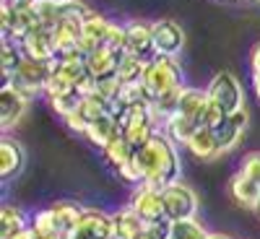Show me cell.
Returning <instances> with one entry per match:
<instances>
[{
  "label": "cell",
  "instance_id": "cell-24",
  "mask_svg": "<svg viewBox=\"0 0 260 239\" xmlns=\"http://www.w3.org/2000/svg\"><path fill=\"white\" fill-rule=\"evenodd\" d=\"M201 127L198 120H192V117H185V115H172L167 122H164V133L175 141V143H182L187 146V141L195 135V130Z\"/></svg>",
  "mask_w": 260,
  "mask_h": 239
},
{
  "label": "cell",
  "instance_id": "cell-39",
  "mask_svg": "<svg viewBox=\"0 0 260 239\" xmlns=\"http://www.w3.org/2000/svg\"><path fill=\"white\" fill-rule=\"evenodd\" d=\"M52 3H68V0H52Z\"/></svg>",
  "mask_w": 260,
  "mask_h": 239
},
{
  "label": "cell",
  "instance_id": "cell-31",
  "mask_svg": "<svg viewBox=\"0 0 260 239\" xmlns=\"http://www.w3.org/2000/svg\"><path fill=\"white\" fill-rule=\"evenodd\" d=\"M224 120H226V112H224V110H221V107L216 104L213 99H208V101H206V107H203V112H201V125H203V127L216 130Z\"/></svg>",
  "mask_w": 260,
  "mask_h": 239
},
{
  "label": "cell",
  "instance_id": "cell-26",
  "mask_svg": "<svg viewBox=\"0 0 260 239\" xmlns=\"http://www.w3.org/2000/svg\"><path fill=\"white\" fill-rule=\"evenodd\" d=\"M24 57H26V55H24V50H21L18 42L3 37V47H0V68H3L6 78H11V76L16 73V68L24 62Z\"/></svg>",
  "mask_w": 260,
  "mask_h": 239
},
{
  "label": "cell",
  "instance_id": "cell-27",
  "mask_svg": "<svg viewBox=\"0 0 260 239\" xmlns=\"http://www.w3.org/2000/svg\"><path fill=\"white\" fill-rule=\"evenodd\" d=\"M102 151H104V159L110 161L115 169H120V166L130 164V161L136 159V154H138V151L125 141V135H122V138H117V141H112L110 146H104Z\"/></svg>",
  "mask_w": 260,
  "mask_h": 239
},
{
  "label": "cell",
  "instance_id": "cell-25",
  "mask_svg": "<svg viewBox=\"0 0 260 239\" xmlns=\"http://www.w3.org/2000/svg\"><path fill=\"white\" fill-rule=\"evenodd\" d=\"M26 229H29V224H26L24 211L16 206H3V211H0V239H11Z\"/></svg>",
  "mask_w": 260,
  "mask_h": 239
},
{
  "label": "cell",
  "instance_id": "cell-32",
  "mask_svg": "<svg viewBox=\"0 0 260 239\" xmlns=\"http://www.w3.org/2000/svg\"><path fill=\"white\" fill-rule=\"evenodd\" d=\"M104 45H107V47H112V50L125 52V47H127V31H125V26H122V24H115V21H112L110 29H107Z\"/></svg>",
  "mask_w": 260,
  "mask_h": 239
},
{
  "label": "cell",
  "instance_id": "cell-11",
  "mask_svg": "<svg viewBox=\"0 0 260 239\" xmlns=\"http://www.w3.org/2000/svg\"><path fill=\"white\" fill-rule=\"evenodd\" d=\"M52 39H55V60L83 57V52H81V24L78 21H60L52 29Z\"/></svg>",
  "mask_w": 260,
  "mask_h": 239
},
{
  "label": "cell",
  "instance_id": "cell-3",
  "mask_svg": "<svg viewBox=\"0 0 260 239\" xmlns=\"http://www.w3.org/2000/svg\"><path fill=\"white\" fill-rule=\"evenodd\" d=\"M120 125H122L125 141L133 146L136 151H141L151 138L159 133V130H156L159 122H156L154 112H151V107H127V112L122 115Z\"/></svg>",
  "mask_w": 260,
  "mask_h": 239
},
{
  "label": "cell",
  "instance_id": "cell-37",
  "mask_svg": "<svg viewBox=\"0 0 260 239\" xmlns=\"http://www.w3.org/2000/svg\"><path fill=\"white\" fill-rule=\"evenodd\" d=\"M208 239H232V236H226V234H208Z\"/></svg>",
  "mask_w": 260,
  "mask_h": 239
},
{
  "label": "cell",
  "instance_id": "cell-30",
  "mask_svg": "<svg viewBox=\"0 0 260 239\" xmlns=\"http://www.w3.org/2000/svg\"><path fill=\"white\" fill-rule=\"evenodd\" d=\"M169 239H208V231H206L198 221H195V219H187V221H172Z\"/></svg>",
  "mask_w": 260,
  "mask_h": 239
},
{
  "label": "cell",
  "instance_id": "cell-34",
  "mask_svg": "<svg viewBox=\"0 0 260 239\" xmlns=\"http://www.w3.org/2000/svg\"><path fill=\"white\" fill-rule=\"evenodd\" d=\"M117 175H120V180H125V182H143L141 172H138V166H136V159L130 161V164H125V166H120Z\"/></svg>",
  "mask_w": 260,
  "mask_h": 239
},
{
  "label": "cell",
  "instance_id": "cell-29",
  "mask_svg": "<svg viewBox=\"0 0 260 239\" xmlns=\"http://www.w3.org/2000/svg\"><path fill=\"white\" fill-rule=\"evenodd\" d=\"M83 101V94L81 91H68V94H60V96H52L50 99V107L57 117H71L73 112H78V107Z\"/></svg>",
  "mask_w": 260,
  "mask_h": 239
},
{
  "label": "cell",
  "instance_id": "cell-2",
  "mask_svg": "<svg viewBox=\"0 0 260 239\" xmlns=\"http://www.w3.org/2000/svg\"><path fill=\"white\" fill-rule=\"evenodd\" d=\"M182 78L185 73H182V65L177 62V57H167V55H154L146 62V71H143V83L154 99L167 91L182 89L185 86Z\"/></svg>",
  "mask_w": 260,
  "mask_h": 239
},
{
  "label": "cell",
  "instance_id": "cell-18",
  "mask_svg": "<svg viewBox=\"0 0 260 239\" xmlns=\"http://www.w3.org/2000/svg\"><path fill=\"white\" fill-rule=\"evenodd\" d=\"M187 151L195 156V159H203V161H213L219 159L224 151H221V143H219V135H216V130L211 127H198L195 130V135L187 141Z\"/></svg>",
  "mask_w": 260,
  "mask_h": 239
},
{
  "label": "cell",
  "instance_id": "cell-9",
  "mask_svg": "<svg viewBox=\"0 0 260 239\" xmlns=\"http://www.w3.org/2000/svg\"><path fill=\"white\" fill-rule=\"evenodd\" d=\"M37 216L45 219L57 234H62L65 239H68L73 234V229L78 226V221H81L83 208L76 206V203H68V200H60V203H55V206H50L45 211H37Z\"/></svg>",
  "mask_w": 260,
  "mask_h": 239
},
{
  "label": "cell",
  "instance_id": "cell-15",
  "mask_svg": "<svg viewBox=\"0 0 260 239\" xmlns=\"http://www.w3.org/2000/svg\"><path fill=\"white\" fill-rule=\"evenodd\" d=\"M122 57H125V52L104 45V47L94 50L91 55H86L83 60H86V71H89L94 78H107V76H117Z\"/></svg>",
  "mask_w": 260,
  "mask_h": 239
},
{
  "label": "cell",
  "instance_id": "cell-19",
  "mask_svg": "<svg viewBox=\"0 0 260 239\" xmlns=\"http://www.w3.org/2000/svg\"><path fill=\"white\" fill-rule=\"evenodd\" d=\"M229 192H232V198L234 203H240L242 208H257L260 203V185L255 180H250L247 175H242V172H237L232 185H229Z\"/></svg>",
  "mask_w": 260,
  "mask_h": 239
},
{
  "label": "cell",
  "instance_id": "cell-14",
  "mask_svg": "<svg viewBox=\"0 0 260 239\" xmlns=\"http://www.w3.org/2000/svg\"><path fill=\"white\" fill-rule=\"evenodd\" d=\"M127 31V55H136L143 60L154 57V24H143V21H130L125 26Z\"/></svg>",
  "mask_w": 260,
  "mask_h": 239
},
{
  "label": "cell",
  "instance_id": "cell-21",
  "mask_svg": "<svg viewBox=\"0 0 260 239\" xmlns=\"http://www.w3.org/2000/svg\"><path fill=\"white\" fill-rule=\"evenodd\" d=\"M112 216H115V234H117V239H138L146 231V221L130 206L117 211V213H112Z\"/></svg>",
  "mask_w": 260,
  "mask_h": 239
},
{
  "label": "cell",
  "instance_id": "cell-7",
  "mask_svg": "<svg viewBox=\"0 0 260 239\" xmlns=\"http://www.w3.org/2000/svg\"><path fill=\"white\" fill-rule=\"evenodd\" d=\"M68 239H117L115 234V216L102 213L94 208H83L78 226Z\"/></svg>",
  "mask_w": 260,
  "mask_h": 239
},
{
  "label": "cell",
  "instance_id": "cell-12",
  "mask_svg": "<svg viewBox=\"0 0 260 239\" xmlns=\"http://www.w3.org/2000/svg\"><path fill=\"white\" fill-rule=\"evenodd\" d=\"M29 99L24 91H18L13 83H6L3 89H0V127L3 130H11L21 115L26 112V107H29Z\"/></svg>",
  "mask_w": 260,
  "mask_h": 239
},
{
  "label": "cell",
  "instance_id": "cell-38",
  "mask_svg": "<svg viewBox=\"0 0 260 239\" xmlns=\"http://www.w3.org/2000/svg\"><path fill=\"white\" fill-rule=\"evenodd\" d=\"M252 86H255V96L260 99V78H255V83H252Z\"/></svg>",
  "mask_w": 260,
  "mask_h": 239
},
{
  "label": "cell",
  "instance_id": "cell-40",
  "mask_svg": "<svg viewBox=\"0 0 260 239\" xmlns=\"http://www.w3.org/2000/svg\"><path fill=\"white\" fill-rule=\"evenodd\" d=\"M255 211H257V213H260V203H257V208H255Z\"/></svg>",
  "mask_w": 260,
  "mask_h": 239
},
{
  "label": "cell",
  "instance_id": "cell-33",
  "mask_svg": "<svg viewBox=\"0 0 260 239\" xmlns=\"http://www.w3.org/2000/svg\"><path fill=\"white\" fill-rule=\"evenodd\" d=\"M240 172L260 185V151H255V154H247V156L242 159V169H240Z\"/></svg>",
  "mask_w": 260,
  "mask_h": 239
},
{
  "label": "cell",
  "instance_id": "cell-16",
  "mask_svg": "<svg viewBox=\"0 0 260 239\" xmlns=\"http://www.w3.org/2000/svg\"><path fill=\"white\" fill-rule=\"evenodd\" d=\"M112 21L110 18H104L99 13H89V18L81 24V52L83 57L86 55H91L94 50L104 47V39H107V29H110Z\"/></svg>",
  "mask_w": 260,
  "mask_h": 239
},
{
  "label": "cell",
  "instance_id": "cell-5",
  "mask_svg": "<svg viewBox=\"0 0 260 239\" xmlns=\"http://www.w3.org/2000/svg\"><path fill=\"white\" fill-rule=\"evenodd\" d=\"M164 195V216L169 221H187L198 213V195L185 182H172L161 187Z\"/></svg>",
  "mask_w": 260,
  "mask_h": 239
},
{
  "label": "cell",
  "instance_id": "cell-13",
  "mask_svg": "<svg viewBox=\"0 0 260 239\" xmlns=\"http://www.w3.org/2000/svg\"><path fill=\"white\" fill-rule=\"evenodd\" d=\"M21 50H24L26 57L31 60H45V62H55V39H52V29L47 26H37L31 29L24 39L18 42Z\"/></svg>",
  "mask_w": 260,
  "mask_h": 239
},
{
  "label": "cell",
  "instance_id": "cell-6",
  "mask_svg": "<svg viewBox=\"0 0 260 239\" xmlns=\"http://www.w3.org/2000/svg\"><path fill=\"white\" fill-rule=\"evenodd\" d=\"M208 99H213L216 104L221 107L226 115L237 112V110H245V91H242V83L237 81V76H232L229 71L216 73L208 81Z\"/></svg>",
  "mask_w": 260,
  "mask_h": 239
},
{
  "label": "cell",
  "instance_id": "cell-1",
  "mask_svg": "<svg viewBox=\"0 0 260 239\" xmlns=\"http://www.w3.org/2000/svg\"><path fill=\"white\" fill-rule=\"evenodd\" d=\"M136 166L146 185L154 187H167L172 182H180V154L177 146L167 133H156L138 154H136Z\"/></svg>",
  "mask_w": 260,
  "mask_h": 239
},
{
  "label": "cell",
  "instance_id": "cell-36",
  "mask_svg": "<svg viewBox=\"0 0 260 239\" xmlns=\"http://www.w3.org/2000/svg\"><path fill=\"white\" fill-rule=\"evenodd\" d=\"M11 239H34V236H31V231L26 229V231H21V234H16V236H11Z\"/></svg>",
  "mask_w": 260,
  "mask_h": 239
},
{
  "label": "cell",
  "instance_id": "cell-35",
  "mask_svg": "<svg viewBox=\"0 0 260 239\" xmlns=\"http://www.w3.org/2000/svg\"><path fill=\"white\" fill-rule=\"evenodd\" d=\"M250 65H252V76L260 78V45L252 50V57H250Z\"/></svg>",
  "mask_w": 260,
  "mask_h": 239
},
{
  "label": "cell",
  "instance_id": "cell-22",
  "mask_svg": "<svg viewBox=\"0 0 260 239\" xmlns=\"http://www.w3.org/2000/svg\"><path fill=\"white\" fill-rule=\"evenodd\" d=\"M21 166H24V148L13 138H3L0 141V177H13Z\"/></svg>",
  "mask_w": 260,
  "mask_h": 239
},
{
  "label": "cell",
  "instance_id": "cell-4",
  "mask_svg": "<svg viewBox=\"0 0 260 239\" xmlns=\"http://www.w3.org/2000/svg\"><path fill=\"white\" fill-rule=\"evenodd\" d=\"M52 71H55V62L24 57V62L18 65L11 78H6V83H13L18 91H24L26 96H34V94L47 89V81H50Z\"/></svg>",
  "mask_w": 260,
  "mask_h": 239
},
{
  "label": "cell",
  "instance_id": "cell-28",
  "mask_svg": "<svg viewBox=\"0 0 260 239\" xmlns=\"http://www.w3.org/2000/svg\"><path fill=\"white\" fill-rule=\"evenodd\" d=\"M146 62H148V60H143V57H136V55H127V52H125V57H122V62H120V71H117V78H120L122 83L143 81Z\"/></svg>",
  "mask_w": 260,
  "mask_h": 239
},
{
  "label": "cell",
  "instance_id": "cell-10",
  "mask_svg": "<svg viewBox=\"0 0 260 239\" xmlns=\"http://www.w3.org/2000/svg\"><path fill=\"white\" fill-rule=\"evenodd\" d=\"M130 208H133L146 224L164 219V195H161V187L141 182V187L133 195V200H130Z\"/></svg>",
  "mask_w": 260,
  "mask_h": 239
},
{
  "label": "cell",
  "instance_id": "cell-23",
  "mask_svg": "<svg viewBox=\"0 0 260 239\" xmlns=\"http://www.w3.org/2000/svg\"><path fill=\"white\" fill-rule=\"evenodd\" d=\"M208 101V91L206 89H195V86H182V94H180V104H177V115L192 117L201 122V112Z\"/></svg>",
  "mask_w": 260,
  "mask_h": 239
},
{
  "label": "cell",
  "instance_id": "cell-8",
  "mask_svg": "<svg viewBox=\"0 0 260 239\" xmlns=\"http://www.w3.org/2000/svg\"><path fill=\"white\" fill-rule=\"evenodd\" d=\"M182 47H185V31L177 21L172 18L154 21V55L177 57Z\"/></svg>",
  "mask_w": 260,
  "mask_h": 239
},
{
  "label": "cell",
  "instance_id": "cell-20",
  "mask_svg": "<svg viewBox=\"0 0 260 239\" xmlns=\"http://www.w3.org/2000/svg\"><path fill=\"white\" fill-rule=\"evenodd\" d=\"M86 138H89L94 146L104 148V146H110L112 141L122 138V125H120V120H115L112 115L99 117V120L91 122L89 130H86Z\"/></svg>",
  "mask_w": 260,
  "mask_h": 239
},
{
  "label": "cell",
  "instance_id": "cell-17",
  "mask_svg": "<svg viewBox=\"0 0 260 239\" xmlns=\"http://www.w3.org/2000/svg\"><path fill=\"white\" fill-rule=\"evenodd\" d=\"M247 125H250L247 110H237V112L226 115V120L216 127V135H219L221 151H229V148H234L237 143H240L242 135L247 133Z\"/></svg>",
  "mask_w": 260,
  "mask_h": 239
}]
</instances>
